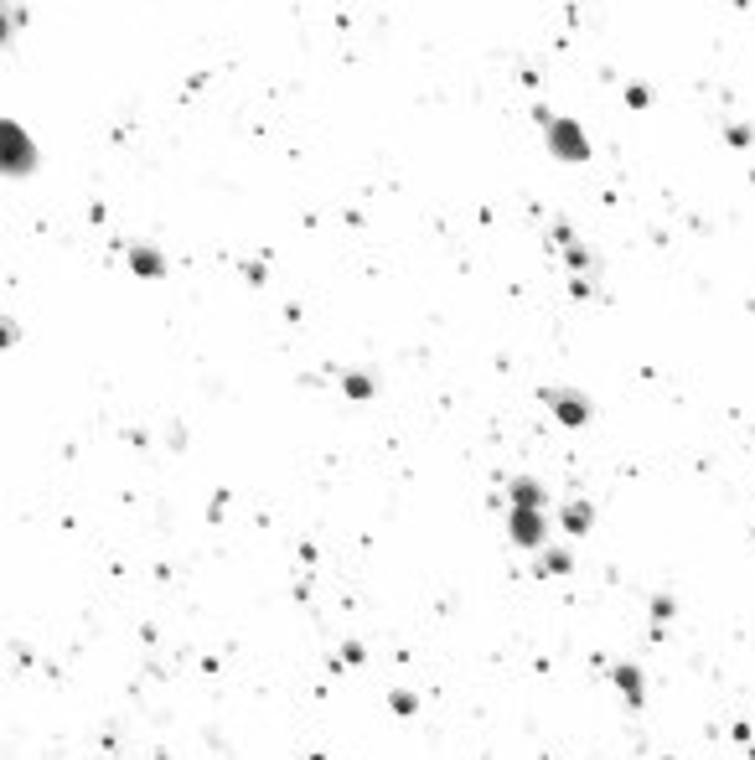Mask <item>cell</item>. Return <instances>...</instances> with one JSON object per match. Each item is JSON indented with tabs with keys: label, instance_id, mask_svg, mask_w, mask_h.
Here are the masks:
<instances>
[{
	"label": "cell",
	"instance_id": "obj_1",
	"mask_svg": "<svg viewBox=\"0 0 755 760\" xmlns=\"http://www.w3.org/2000/svg\"><path fill=\"white\" fill-rule=\"evenodd\" d=\"M554 145H564V150H575V156H585V135H580L575 125H559V130H554Z\"/></svg>",
	"mask_w": 755,
	"mask_h": 760
}]
</instances>
